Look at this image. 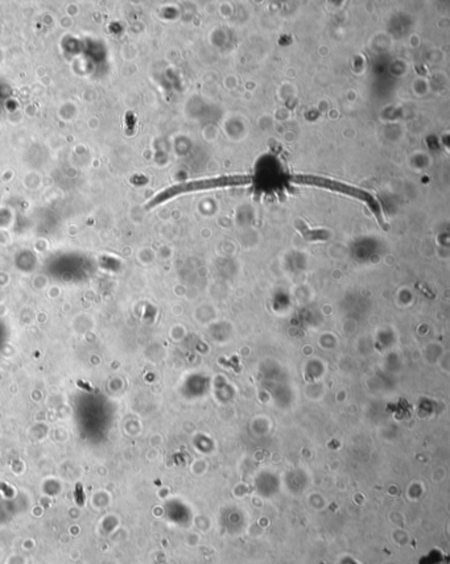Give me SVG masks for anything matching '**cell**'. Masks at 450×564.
Wrapping results in <instances>:
<instances>
[{"mask_svg": "<svg viewBox=\"0 0 450 564\" xmlns=\"http://www.w3.org/2000/svg\"><path fill=\"white\" fill-rule=\"evenodd\" d=\"M291 181L293 184L297 185H306V186H315V188H327V190H333V191H338L342 194L350 195L355 200L365 202L367 203L368 209L372 211V214L378 219L379 224L382 226L383 229H387L386 222L383 219L382 209L379 202L377 201L375 197H372L370 193L366 190L362 188H355V186H350L346 184H342L338 181H333L329 178H322V177H317V175H295L291 177Z\"/></svg>", "mask_w": 450, "mask_h": 564, "instance_id": "7a4b0ae2", "label": "cell"}, {"mask_svg": "<svg viewBox=\"0 0 450 564\" xmlns=\"http://www.w3.org/2000/svg\"><path fill=\"white\" fill-rule=\"evenodd\" d=\"M252 179L250 175H222L217 178H209V179H198V181H189V182H182L175 186L165 188L162 193H159L152 201L148 203V209H152L163 202L168 201L171 198H175L180 194L184 193H191V191H200V190H210V188H236V186H245L251 184Z\"/></svg>", "mask_w": 450, "mask_h": 564, "instance_id": "6da1fadb", "label": "cell"}]
</instances>
